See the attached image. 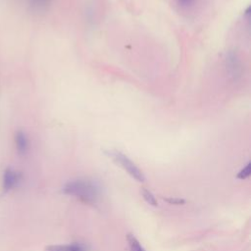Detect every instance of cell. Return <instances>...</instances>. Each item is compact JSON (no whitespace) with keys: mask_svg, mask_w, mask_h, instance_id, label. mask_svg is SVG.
<instances>
[{"mask_svg":"<svg viewBox=\"0 0 251 251\" xmlns=\"http://www.w3.org/2000/svg\"><path fill=\"white\" fill-rule=\"evenodd\" d=\"M63 192L65 194L75 197L81 202L94 204L99 198L100 190L98 185L91 180L73 179L64 185Z\"/></svg>","mask_w":251,"mask_h":251,"instance_id":"6da1fadb","label":"cell"},{"mask_svg":"<svg viewBox=\"0 0 251 251\" xmlns=\"http://www.w3.org/2000/svg\"><path fill=\"white\" fill-rule=\"evenodd\" d=\"M105 154L111 158L117 165H119L123 170H125L131 177L139 182L145 180V176L142 171L133 163L126 155L118 150H105Z\"/></svg>","mask_w":251,"mask_h":251,"instance_id":"7a4b0ae2","label":"cell"},{"mask_svg":"<svg viewBox=\"0 0 251 251\" xmlns=\"http://www.w3.org/2000/svg\"><path fill=\"white\" fill-rule=\"evenodd\" d=\"M20 181V174L12 169H7L3 175V188L8 191L14 188Z\"/></svg>","mask_w":251,"mask_h":251,"instance_id":"3957f363","label":"cell"},{"mask_svg":"<svg viewBox=\"0 0 251 251\" xmlns=\"http://www.w3.org/2000/svg\"><path fill=\"white\" fill-rule=\"evenodd\" d=\"M14 140L19 154H25L29 146V141L26 133L23 130H17L14 136Z\"/></svg>","mask_w":251,"mask_h":251,"instance_id":"277c9868","label":"cell"},{"mask_svg":"<svg viewBox=\"0 0 251 251\" xmlns=\"http://www.w3.org/2000/svg\"><path fill=\"white\" fill-rule=\"evenodd\" d=\"M45 251H86V249L82 244L71 243V244L49 245L45 248Z\"/></svg>","mask_w":251,"mask_h":251,"instance_id":"5b68a950","label":"cell"},{"mask_svg":"<svg viewBox=\"0 0 251 251\" xmlns=\"http://www.w3.org/2000/svg\"><path fill=\"white\" fill-rule=\"evenodd\" d=\"M126 240H127L129 251H145L143 246L140 244V242L137 240V238L133 234L128 233L126 235Z\"/></svg>","mask_w":251,"mask_h":251,"instance_id":"8992f818","label":"cell"},{"mask_svg":"<svg viewBox=\"0 0 251 251\" xmlns=\"http://www.w3.org/2000/svg\"><path fill=\"white\" fill-rule=\"evenodd\" d=\"M227 61H228V69L232 73V75H238L240 67H238L239 63H238V60L235 57V55L234 54H229L228 57H227Z\"/></svg>","mask_w":251,"mask_h":251,"instance_id":"52a82bcc","label":"cell"},{"mask_svg":"<svg viewBox=\"0 0 251 251\" xmlns=\"http://www.w3.org/2000/svg\"><path fill=\"white\" fill-rule=\"evenodd\" d=\"M141 194H142L143 199H144L149 205L154 206V207L157 206V200H156L155 196L153 195V193H152L150 190H148V189H146V188H143V189L141 190Z\"/></svg>","mask_w":251,"mask_h":251,"instance_id":"ba28073f","label":"cell"},{"mask_svg":"<svg viewBox=\"0 0 251 251\" xmlns=\"http://www.w3.org/2000/svg\"><path fill=\"white\" fill-rule=\"evenodd\" d=\"M250 175H251V163L248 162V163L245 165V167H243V168L238 172V174L236 175V177H237L238 179H246V178H248V177L250 176Z\"/></svg>","mask_w":251,"mask_h":251,"instance_id":"9c48e42d","label":"cell"},{"mask_svg":"<svg viewBox=\"0 0 251 251\" xmlns=\"http://www.w3.org/2000/svg\"><path fill=\"white\" fill-rule=\"evenodd\" d=\"M165 200L170 203V204H174V205H182L185 203L184 199L181 198H176V197H171V198H165Z\"/></svg>","mask_w":251,"mask_h":251,"instance_id":"30bf717a","label":"cell"},{"mask_svg":"<svg viewBox=\"0 0 251 251\" xmlns=\"http://www.w3.org/2000/svg\"><path fill=\"white\" fill-rule=\"evenodd\" d=\"M181 4H190L193 2V0H177Z\"/></svg>","mask_w":251,"mask_h":251,"instance_id":"8fae6325","label":"cell"}]
</instances>
